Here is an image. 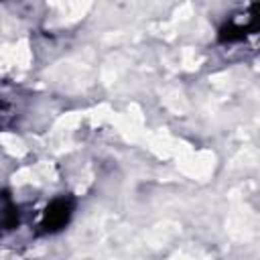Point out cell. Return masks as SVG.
Segmentation results:
<instances>
[{
  "label": "cell",
  "instance_id": "6da1fadb",
  "mask_svg": "<svg viewBox=\"0 0 260 260\" xmlns=\"http://www.w3.org/2000/svg\"><path fill=\"white\" fill-rule=\"evenodd\" d=\"M71 209H73V205H71L69 199H55V201L47 207V211H45V215H43V223H41V228H43L45 232L61 230V228L69 221V217H71Z\"/></svg>",
  "mask_w": 260,
  "mask_h": 260
}]
</instances>
